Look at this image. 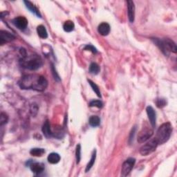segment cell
<instances>
[{
    "instance_id": "1",
    "label": "cell",
    "mask_w": 177,
    "mask_h": 177,
    "mask_svg": "<svg viewBox=\"0 0 177 177\" xmlns=\"http://www.w3.org/2000/svg\"><path fill=\"white\" fill-rule=\"evenodd\" d=\"M18 85L22 89H32L38 91H43L47 88L48 81L40 75H26L20 80Z\"/></svg>"
},
{
    "instance_id": "2",
    "label": "cell",
    "mask_w": 177,
    "mask_h": 177,
    "mask_svg": "<svg viewBox=\"0 0 177 177\" xmlns=\"http://www.w3.org/2000/svg\"><path fill=\"white\" fill-rule=\"evenodd\" d=\"M20 65L26 69L35 71L40 69L43 64L42 60L38 55H26L22 57L20 60Z\"/></svg>"
},
{
    "instance_id": "3",
    "label": "cell",
    "mask_w": 177,
    "mask_h": 177,
    "mask_svg": "<svg viewBox=\"0 0 177 177\" xmlns=\"http://www.w3.org/2000/svg\"><path fill=\"white\" fill-rule=\"evenodd\" d=\"M172 132V126L170 122H166L161 125L157 131V135L154 138L158 145H162L166 143L170 139Z\"/></svg>"
},
{
    "instance_id": "4",
    "label": "cell",
    "mask_w": 177,
    "mask_h": 177,
    "mask_svg": "<svg viewBox=\"0 0 177 177\" xmlns=\"http://www.w3.org/2000/svg\"><path fill=\"white\" fill-rule=\"evenodd\" d=\"M154 42L157 44V46L160 48L161 50L166 55H168L169 52L176 53L177 49L176 44L172 40L167 38L163 40H160L158 39H156Z\"/></svg>"
},
{
    "instance_id": "5",
    "label": "cell",
    "mask_w": 177,
    "mask_h": 177,
    "mask_svg": "<svg viewBox=\"0 0 177 177\" xmlns=\"http://www.w3.org/2000/svg\"><path fill=\"white\" fill-rule=\"evenodd\" d=\"M158 145V143L155 139H153L149 140L148 143H146L145 145H143L140 149V154L142 156H148L154 152L157 146Z\"/></svg>"
},
{
    "instance_id": "6",
    "label": "cell",
    "mask_w": 177,
    "mask_h": 177,
    "mask_svg": "<svg viewBox=\"0 0 177 177\" xmlns=\"http://www.w3.org/2000/svg\"><path fill=\"white\" fill-rule=\"evenodd\" d=\"M136 163V159L134 158H129L126 160L122 166L121 175L122 176H127L132 170L133 167Z\"/></svg>"
},
{
    "instance_id": "7",
    "label": "cell",
    "mask_w": 177,
    "mask_h": 177,
    "mask_svg": "<svg viewBox=\"0 0 177 177\" xmlns=\"http://www.w3.org/2000/svg\"><path fill=\"white\" fill-rule=\"evenodd\" d=\"M154 131L149 127H145L140 131L138 135V142L143 143L148 140L152 136Z\"/></svg>"
},
{
    "instance_id": "8",
    "label": "cell",
    "mask_w": 177,
    "mask_h": 177,
    "mask_svg": "<svg viewBox=\"0 0 177 177\" xmlns=\"http://www.w3.org/2000/svg\"><path fill=\"white\" fill-rule=\"evenodd\" d=\"M13 23L18 29L22 30V31L26 29L27 26H28V20L24 16H19L15 17L13 20Z\"/></svg>"
},
{
    "instance_id": "9",
    "label": "cell",
    "mask_w": 177,
    "mask_h": 177,
    "mask_svg": "<svg viewBox=\"0 0 177 177\" xmlns=\"http://www.w3.org/2000/svg\"><path fill=\"white\" fill-rule=\"evenodd\" d=\"M15 39V35H13L11 33L6 31H0V44L2 45L4 43L10 42L14 40Z\"/></svg>"
},
{
    "instance_id": "10",
    "label": "cell",
    "mask_w": 177,
    "mask_h": 177,
    "mask_svg": "<svg viewBox=\"0 0 177 177\" xmlns=\"http://www.w3.org/2000/svg\"><path fill=\"white\" fill-rule=\"evenodd\" d=\"M30 169L35 175H40L44 171V165L41 163H33L30 165Z\"/></svg>"
},
{
    "instance_id": "11",
    "label": "cell",
    "mask_w": 177,
    "mask_h": 177,
    "mask_svg": "<svg viewBox=\"0 0 177 177\" xmlns=\"http://www.w3.org/2000/svg\"><path fill=\"white\" fill-rule=\"evenodd\" d=\"M146 111L150 123L152 127H154L156 126V121H157V114H156L155 111L151 106H148L147 107Z\"/></svg>"
},
{
    "instance_id": "12",
    "label": "cell",
    "mask_w": 177,
    "mask_h": 177,
    "mask_svg": "<svg viewBox=\"0 0 177 177\" xmlns=\"http://www.w3.org/2000/svg\"><path fill=\"white\" fill-rule=\"evenodd\" d=\"M127 10L128 17L131 23H133L135 18V5L132 1H127Z\"/></svg>"
},
{
    "instance_id": "13",
    "label": "cell",
    "mask_w": 177,
    "mask_h": 177,
    "mask_svg": "<svg viewBox=\"0 0 177 177\" xmlns=\"http://www.w3.org/2000/svg\"><path fill=\"white\" fill-rule=\"evenodd\" d=\"M110 30H111V28H110L109 24L106 22L101 23L98 26V33L103 36H106L109 34L110 32Z\"/></svg>"
},
{
    "instance_id": "14",
    "label": "cell",
    "mask_w": 177,
    "mask_h": 177,
    "mask_svg": "<svg viewBox=\"0 0 177 177\" xmlns=\"http://www.w3.org/2000/svg\"><path fill=\"white\" fill-rule=\"evenodd\" d=\"M24 4L26 5V8H28L29 10L31 12V13L35 14V15H37L38 17H40V18L42 17V15L40 13V11H39V10L37 8V7H36L34 4H33L31 2H27V1H24Z\"/></svg>"
},
{
    "instance_id": "15",
    "label": "cell",
    "mask_w": 177,
    "mask_h": 177,
    "mask_svg": "<svg viewBox=\"0 0 177 177\" xmlns=\"http://www.w3.org/2000/svg\"><path fill=\"white\" fill-rule=\"evenodd\" d=\"M42 132L46 138H50L53 136V132L51 131V130L49 121H46L44 123L42 127Z\"/></svg>"
},
{
    "instance_id": "16",
    "label": "cell",
    "mask_w": 177,
    "mask_h": 177,
    "mask_svg": "<svg viewBox=\"0 0 177 177\" xmlns=\"http://www.w3.org/2000/svg\"><path fill=\"white\" fill-rule=\"evenodd\" d=\"M48 161L49 163L51 164H57L59 163V161H60V156L58 153L53 152L51 154H50L48 156Z\"/></svg>"
},
{
    "instance_id": "17",
    "label": "cell",
    "mask_w": 177,
    "mask_h": 177,
    "mask_svg": "<svg viewBox=\"0 0 177 177\" xmlns=\"http://www.w3.org/2000/svg\"><path fill=\"white\" fill-rule=\"evenodd\" d=\"M37 33L39 35V37L42 38V39H46L48 38V33L45 26L43 25H40L37 27Z\"/></svg>"
},
{
    "instance_id": "18",
    "label": "cell",
    "mask_w": 177,
    "mask_h": 177,
    "mask_svg": "<svg viewBox=\"0 0 177 177\" xmlns=\"http://www.w3.org/2000/svg\"><path fill=\"white\" fill-rule=\"evenodd\" d=\"M89 122L91 127H98L100 124V119L97 116H91L89 118Z\"/></svg>"
},
{
    "instance_id": "19",
    "label": "cell",
    "mask_w": 177,
    "mask_h": 177,
    "mask_svg": "<svg viewBox=\"0 0 177 177\" xmlns=\"http://www.w3.org/2000/svg\"><path fill=\"white\" fill-rule=\"evenodd\" d=\"M74 28H75L74 23L71 20L66 21L64 24V25H63V29H64V31L67 33H69L71 32L72 31H73Z\"/></svg>"
},
{
    "instance_id": "20",
    "label": "cell",
    "mask_w": 177,
    "mask_h": 177,
    "mask_svg": "<svg viewBox=\"0 0 177 177\" xmlns=\"http://www.w3.org/2000/svg\"><path fill=\"white\" fill-rule=\"evenodd\" d=\"M95 158H96V150H95V149H94V152H93L91 160H90L89 163L87 164V166H86V170H85L86 172H88L91 169V167L94 166V165L95 163Z\"/></svg>"
},
{
    "instance_id": "21",
    "label": "cell",
    "mask_w": 177,
    "mask_h": 177,
    "mask_svg": "<svg viewBox=\"0 0 177 177\" xmlns=\"http://www.w3.org/2000/svg\"><path fill=\"white\" fill-rule=\"evenodd\" d=\"M44 153L45 150L44 149L42 148H33L31 149V151H30V154H31L32 156H33V157H42Z\"/></svg>"
},
{
    "instance_id": "22",
    "label": "cell",
    "mask_w": 177,
    "mask_h": 177,
    "mask_svg": "<svg viewBox=\"0 0 177 177\" xmlns=\"http://www.w3.org/2000/svg\"><path fill=\"white\" fill-rule=\"evenodd\" d=\"M89 71L90 73L93 75H97L99 72H100V67H99L98 64H96V63L93 62L89 66Z\"/></svg>"
},
{
    "instance_id": "23",
    "label": "cell",
    "mask_w": 177,
    "mask_h": 177,
    "mask_svg": "<svg viewBox=\"0 0 177 177\" xmlns=\"http://www.w3.org/2000/svg\"><path fill=\"white\" fill-rule=\"evenodd\" d=\"M88 82L89 83V85L90 86H91V88L92 89L94 90V92L95 93V94H97V95L98 97H100L101 98V94H100V89H99L98 87V86L96 85V84L94 83L93 81H91V80H88Z\"/></svg>"
},
{
    "instance_id": "24",
    "label": "cell",
    "mask_w": 177,
    "mask_h": 177,
    "mask_svg": "<svg viewBox=\"0 0 177 177\" xmlns=\"http://www.w3.org/2000/svg\"><path fill=\"white\" fill-rule=\"evenodd\" d=\"M8 121V116L4 112L1 113V115H0V125L3 126L5 124L7 123V122Z\"/></svg>"
},
{
    "instance_id": "25",
    "label": "cell",
    "mask_w": 177,
    "mask_h": 177,
    "mask_svg": "<svg viewBox=\"0 0 177 177\" xmlns=\"http://www.w3.org/2000/svg\"><path fill=\"white\" fill-rule=\"evenodd\" d=\"M89 106L91 107H98V108H102L103 106V103H102V101L100 100H92L90 102Z\"/></svg>"
},
{
    "instance_id": "26",
    "label": "cell",
    "mask_w": 177,
    "mask_h": 177,
    "mask_svg": "<svg viewBox=\"0 0 177 177\" xmlns=\"http://www.w3.org/2000/svg\"><path fill=\"white\" fill-rule=\"evenodd\" d=\"M76 158L77 164H79L80 159H81V146H80V144H78V145H77L76 147Z\"/></svg>"
},
{
    "instance_id": "27",
    "label": "cell",
    "mask_w": 177,
    "mask_h": 177,
    "mask_svg": "<svg viewBox=\"0 0 177 177\" xmlns=\"http://www.w3.org/2000/svg\"><path fill=\"white\" fill-rule=\"evenodd\" d=\"M166 105V101L165 99L158 98L157 100V106L158 108H162Z\"/></svg>"
},
{
    "instance_id": "28",
    "label": "cell",
    "mask_w": 177,
    "mask_h": 177,
    "mask_svg": "<svg viewBox=\"0 0 177 177\" xmlns=\"http://www.w3.org/2000/svg\"><path fill=\"white\" fill-rule=\"evenodd\" d=\"M85 50L89 51H91L92 53H97V49H95L94 46H92V45H90V44H88V45H86V46H85Z\"/></svg>"
},
{
    "instance_id": "29",
    "label": "cell",
    "mask_w": 177,
    "mask_h": 177,
    "mask_svg": "<svg viewBox=\"0 0 177 177\" xmlns=\"http://www.w3.org/2000/svg\"><path fill=\"white\" fill-rule=\"evenodd\" d=\"M38 111V107L37 106V104H33L31 108V112L32 113V115L33 116H35L36 114H37Z\"/></svg>"
},
{
    "instance_id": "30",
    "label": "cell",
    "mask_w": 177,
    "mask_h": 177,
    "mask_svg": "<svg viewBox=\"0 0 177 177\" xmlns=\"http://www.w3.org/2000/svg\"><path fill=\"white\" fill-rule=\"evenodd\" d=\"M135 131H136V127H134V129H132V130H131V131L130 135L131 136L130 137V140H132V139L134 140V134H135Z\"/></svg>"
}]
</instances>
